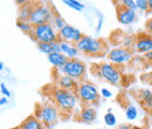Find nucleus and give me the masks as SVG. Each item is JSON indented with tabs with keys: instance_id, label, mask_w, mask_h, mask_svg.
Segmentation results:
<instances>
[{
	"instance_id": "obj_13",
	"label": "nucleus",
	"mask_w": 152,
	"mask_h": 129,
	"mask_svg": "<svg viewBox=\"0 0 152 129\" xmlns=\"http://www.w3.org/2000/svg\"><path fill=\"white\" fill-rule=\"evenodd\" d=\"M96 117H97L96 109L93 108L91 106H82L81 111L76 114V120L82 123H87V125L93 123L96 120Z\"/></svg>"
},
{
	"instance_id": "obj_23",
	"label": "nucleus",
	"mask_w": 152,
	"mask_h": 129,
	"mask_svg": "<svg viewBox=\"0 0 152 129\" xmlns=\"http://www.w3.org/2000/svg\"><path fill=\"white\" fill-rule=\"evenodd\" d=\"M62 1L66 6L70 7L72 10H74L76 12H82L84 10V5L80 0H62Z\"/></svg>"
},
{
	"instance_id": "obj_21",
	"label": "nucleus",
	"mask_w": 152,
	"mask_h": 129,
	"mask_svg": "<svg viewBox=\"0 0 152 129\" xmlns=\"http://www.w3.org/2000/svg\"><path fill=\"white\" fill-rule=\"evenodd\" d=\"M17 26H18V28H19L20 31L23 32L25 34H28L29 37L32 35L34 26H33L28 20H18V21H17Z\"/></svg>"
},
{
	"instance_id": "obj_19",
	"label": "nucleus",
	"mask_w": 152,
	"mask_h": 129,
	"mask_svg": "<svg viewBox=\"0 0 152 129\" xmlns=\"http://www.w3.org/2000/svg\"><path fill=\"white\" fill-rule=\"evenodd\" d=\"M47 60L54 68H60L68 61V57L61 52H54L47 55Z\"/></svg>"
},
{
	"instance_id": "obj_9",
	"label": "nucleus",
	"mask_w": 152,
	"mask_h": 129,
	"mask_svg": "<svg viewBox=\"0 0 152 129\" xmlns=\"http://www.w3.org/2000/svg\"><path fill=\"white\" fill-rule=\"evenodd\" d=\"M133 57V53L131 48L128 47H115L113 49H110L107 54V59L109 62L117 65V66H122L125 63H129Z\"/></svg>"
},
{
	"instance_id": "obj_14",
	"label": "nucleus",
	"mask_w": 152,
	"mask_h": 129,
	"mask_svg": "<svg viewBox=\"0 0 152 129\" xmlns=\"http://www.w3.org/2000/svg\"><path fill=\"white\" fill-rule=\"evenodd\" d=\"M136 100L148 113L152 109V91L139 89L136 94Z\"/></svg>"
},
{
	"instance_id": "obj_30",
	"label": "nucleus",
	"mask_w": 152,
	"mask_h": 129,
	"mask_svg": "<svg viewBox=\"0 0 152 129\" xmlns=\"http://www.w3.org/2000/svg\"><path fill=\"white\" fill-rule=\"evenodd\" d=\"M145 31L152 35V18H149L145 21Z\"/></svg>"
},
{
	"instance_id": "obj_33",
	"label": "nucleus",
	"mask_w": 152,
	"mask_h": 129,
	"mask_svg": "<svg viewBox=\"0 0 152 129\" xmlns=\"http://www.w3.org/2000/svg\"><path fill=\"white\" fill-rule=\"evenodd\" d=\"M8 103V97L7 96H1V99H0V105L1 106H5V105H7Z\"/></svg>"
},
{
	"instance_id": "obj_22",
	"label": "nucleus",
	"mask_w": 152,
	"mask_h": 129,
	"mask_svg": "<svg viewBox=\"0 0 152 129\" xmlns=\"http://www.w3.org/2000/svg\"><path fill=\"white\" fill-rule=\"evenodd\" d=\"M125 117L129 121H133L138 117V109L133 103H129L125 107Z\"/></svg>"
},
{
	"instance_id": "obj_20",
	"label": "nucleus",
	"mask_w": 152,
	"mask_h": 129,
	"mask_svg": "<svg viewBox=\"0 0 152 129\" xmlns=\"http://www.w3.org/2000/svg\"><path fill=\"white\" fill-rule=\"evenodd\" d=\"M33 6H34V1H28L23 5L19 6V11H18V20H29L31 13L33 11Z\"/></svg>"
},
{
	"instance_id": "obj_15",
	"label": "nucleus",
	"mask_w": 152,
	"mask_h": 129,
	"mask_svg": "<svg viewBox=\"0 0 152 129\" xmlns=\"http://www.w3.org/2000/svg\"><path fill=\"white\" fill-rule=\"evenodd\" d=\"M78 83L80 81H77L75 79L68 76V75H58L56 80V86L60 88H63V89H68V91H72V92H77V88H78Z\"/></svg>"
},
{
	"instance_id": "obj_28",
	"label": "nucleus",
	"mask_w": 152,
	"mask_h": 129,
	"mask_svg": "<svg viewBox=\"0 0 152 129\" xmlns=\"http://www.w3.org/2000/svg\"><path fill=\"white\" fill-rule=\"evenodd\" d=\"M0 91H1V94H2L4 96H7V97L11 96V92H10V89L7 88V86H6L5 82H1V83H0Z\"/></svg>"
},
{
	"instance_id": "obj_6",
	"label": "nucleus",
	"mask_w": 152,
	"mask_h": 129,
	"mask_svg": "<svg viewBox=\"0 0 152 129\" xmlns=\"http://www.w3.org/2000/svg\"><path fill=\"white\" fill-rule=\"evenodd\" d=\"M54 17V8L42 4V2H38L34 1V6H33V11L31 13L29 17V22L33 26H38V25H42V24H47V22H52Z\"/></svg>"
},
{
	"instance_id": "obj_26",
	"label": "nucleus",
	"mask_w": 152,
	"mask_h": 129,
	"mask_svg": "<svg viewBox=\"0 0 152 129\" xmlns=\"http://www.w3.org/2000/svg\"><path fill=\"white\" fill-rule=\"evenodd\" d=\"M118 5L124 6V7H126V8H131V10H134V11L138 10V7H137L134 0H117L116 6H118Z\"/></svg>"
},
{
	"instance_id": "obj_11",
	"label": "nucleus",
	"mask_w": 152,
	"mask_h": 129,
	"mask_svg": "<svg viewBox=\"0 0 152 129\" xmlns=\"http://www.w3.org/2000/svg\"><path fill=\"white\" fill-rule=\"evenodd\" d=\"M116 14H117V21L121 25H125V26L136 22L138 19L137 11L131 10V8H126L121 5L116 6Z\"/></svg>"
},
{
	"instance_id": "obj_8",
	"label": "nucleus",
	"mask_w": 152,
	"mask_h": 129,
	"mask_svg": "<svg viewBox=\"0 0 152 129\" xmlns=\"http://www.w3.org/2000/svg\"><path fill=\"white\" fill-rule=\"evenodd\" d=\"M31 38L37 42H54L58 40V31L52 22H47L34 26Z\"/></svg>"
},
{
	"instance_id": "obj_32",
	"label": "nucleus",
	"mask_w": 152,
	"mask_h": 129,
	"mask_svg": "<svg viewBox=\"0 0 152 129\" xmlns=\"http://www.w3.org/2000/svg\"><path fill=\"white\" fill-rule=\"evenodd\" d=\"M103 18H99L98 19V22H97V27H96V32L97 33H99L101 32V29H102V26H103Z\"/></svg>"
},
{
	"instance_id": "obj_10",
	"label": "nucleus",
	"mask_w": 152,
	"mask_h": 129,
	"mask_svg": "<svg viewBox=\"0 0 152 129\" xmlns=\"http://www.w3.org/2000/svg\"><path fill=\"white\" fill-rule=\"evenodd\" d=\"M82 37H83V33L78 28H76L72 25H68V24L58 31V40H63V41H67L70 43L76 45Z\"/></svg>"
},
{
	"instance_id": "obj_2",
	"label": "nucleus",
	"mask_w": 152,
	"mask_h": 129,
	"mask_svg": "<svg viewBox=\"0 0 152 129\" xmlns=\"http://www.w3.org/2000/svg\"><path fill=\"white\" fill-rule=\"evenodd\" d=\"M80 53L89 57H103L108 54V46L103 39H97L91 35H84L76 43Z\"/></svg>"
},
{
	"instance_id": "obj_31",
	"label": "nucleus",
	"mask_w": 152,
	"mask_h": 129,
	"mask_svg": "<svg viewBox=\"0 0 152 129\" xmlns=\"http://www.w3.org/2000/svg\"><path fill=\"white\" fill-rule=\"evenodd\" d=\"M144 59H145L146 62H149L150 65H152V51L145 53V54H144Z\"/></svg>"
},
{
	"instance_id": "obj_17",
	"label": "nucleus",
	"mask_w": 152,
	"mask_h": 129,
	"mask_svg": "<svg viewBox=\"0 0 152 129\" xmlns=\"http://www.w3.org/2000/svg\"><path fill=\"white\" fill-rule=\"evenodd\" d=\"M60 47H61V52L68 59H75L80 54V51L76 47L75 43H70V42L60 40Z\"/></svg>"
},
{
	"instance_id": "obj_39",
	"label": "nucleus",
	"mask_w": 152,
	"mask_h": 129,
	"mask_svg": "<svg viewBox=\"0 0 152 129\" xmlns=\"http://www.w3.org/2000/svg\"><path fill=\"white\" fill-rule=\"evenodd\" d=\"M132 129H142V128H139V127H132Z\"/></svg>"
},
{
	"instance_id": "obj_24",
	"label": "nucleus",
	"mask_w": 152,
	"mask_h": 129,
	"mask_svg": "<svg viewBox=\"0 0 152 129\" xmlns=\"http://www.w3.org/2000/svg\"><path fill=\"white\" fill-rule=\"evenodd\" d=\"M52 24H53V26L56 28L57 31H60L61 28H63L67 25L66 21H64V19L62 18L55 10H54V17H53V20H52Z\"/></svg>"
},
{
	"instance_id": "obj_18",
	"label": "nucleus",
	"mask_w": 152,
	"mask_h": 129,
	"mask_svg": "<svg viewBox=\"0 0 152 129\" xmlns=\"http://www.w3.org/2000/svg\"><path fill=\"white\" fill-rule=\"evenodd\" d=\"M37 46H38L39 51L41 53L46 54V55H48L50 53H54V52H61L60 40L54 41V42H37Z\"/></svg>"
},
{
	"instance_id": "obj_4",
	"label": "nucleus",
	"mask_w": 152,
	"mask_h": 129,
	"mask_svg": "<svg viewBox=\"0 0 152 129\" xmlns=\"http://www.w3.org/2000/svg\"><path fill=\"white\" fill-rule=\"evenodd\" d=\"M76 95L78 100L81 101L82 106H93V105H98L101 93L98 92L97 87L94 83L88 82V81H80Z\"/></svg>"
},
{
	"instance_id": "obj_34",
	"label": "nucleus",
	"mask_w": 152,
	"mask_h": 129,
	"mask_svg": "<svg viewBox=\"0 0 152 129\" xmlns=\"http://www.w3.org/2000/svg\"><path fill=\"white\" fill-rule=\"evenodd\" d=\"M28 1H31V0H14V2H15L18 6H21V5H23V4L28 2Z\"/></svg>"
},
{
	"instance_id": "obj_3",
	"label": "nucleus",
	"mask_w": 152,
	"mask_h": 129,
	"mask_svg": "<svg viewBox=\"0 0 152 129\" xmlns=\"http://www.w3.org/2000/svg\"><path fill=\"white\" fill-rule=\"evenodd\" d=\"M35 116L39 120L47 127H52L53 125H55L58 119L62 117L61 116V111L57 108V106L53 102H46V103H41L40 106L37 107V111H35Z\"/></svg>"
},
{
	"instance_id": "obj_12",
	"label": "nucleus",
	"mask_w": 152,
	"mask_h": 129,
	"mask_svg": "<svg viewBox=\"0 0 152 129\" xmlns=\"http://www.w3.org/2000/svg\"><path fill=\"white\" fill-rule=\"evenodd\" d=\"M133 47L138 53H142V54H145L152 51V35L149 34L146 31L138 33L134 39Z\"/></svg>"
},
{
	"instance_id": "obj_38",
	"label": "nucleus",
	"mask_w": 152,
	"mask_h": 129,
	"mask_svg": "<svg viewBox=\"0 0 152 129\" xmlns=\"http://www.w3.org/2000/svg\"><path fill=\"white\" fill-rule=\"evenodd\" d=\"M149 117H150V119L152 120V109L150 111H149Z\"/></svg>"
},
{
	"instance_id": "obj_27",
	"label": "nucleus",
	"mask_w": 152,
	"mask_h": 129,
	"mask_svg": "<svg viewBox=\"0 0 152 129\" xmlns=\"http://www.w3.org/2000/svg\"><path fill=\"white\" fill-rule=\"evenodd\" d=\"M137 7L142 12H148L149 10V0H134Z\"/></svg>"
},
{
	"instance_id": "obj_36",
	"label": "nucleus",
	"mask_w": 152,
	"mask_h": 129,
	"mask_svg": "<svg viewBox=\"0 0 152 129\" xmlns=\"http://www.w3.org/2000/svg\"><path fill=\"white\" fill-rule=\"evenodd\" d=\"M148 13H152V0H149V10Z\"/></svg>"
},
{
	"instance_id": "obj_1",
	"label": "nucleus",
	"mask_w": 152,
	"mask_h": 129,
	"mask_svg": "<svg viewBox=\"0 0 152 129\" xmlns=\"http://www.w3.org/2000/svg\"><path fill=\"white\" fill-rule=\"evenodd\" d=\"M50 101H53L57 106V108L61 111V116L63 114H67L68 116L73 114L74 109L77 106V95L75 92L63 89L60 87H54L49 93Z\"/></svg>"
},
{
	"instance_id": "obj_40",
	"label": "nucleus",
	"mask_w": 152,
	"mask_h": 129,
	"mask_svg": "<svg viewBox=\"0 0 152 129\" xmlns=\"http://www.w3.org/2000/svg\"><path fill=\"white\" fill-rule=\"evenodd\" d=\"M12 129H18V128H12Z\"/></svg>"
},
{
	"instance_id": "obj_25",
	"label": "nucleus",
	"mask_w": 152,
	"mask_h": 129,
	"mask_svg": "<svg viewBox=\"0 0 152 129\" xmlns=\"http://www.w3.org/2000/svg\"><path fill=\"white\" fill-rule=\"evenodd\" d=\"M104 123L109 127H114L117 125V117L115 116L114 113H111V109H109L104 114Z\"/></svg>"
},
{
	"instance_id": "obj_16",
	"label": "nucleus",
	"mask_w": 152,
	"mask_h": 129,
	"mask_svg": "<svg viewBox=\"0 0 152 129\" xmlns=\"http://www.w3.org/2000/svg\"><path fill=\"white\" fill-rule=\"evenodd\" d=\"M17 128L18 129H46L47 127L39 120L35 115H32V116L26 117Z\"/></svg>"
},
{
	"instance_id": "obj_29",
	"label": "nucleus",
	"mask_w": 152,
	"mask_h": 129,
	"mask_svg": "<svg viewBox=\"0 0 152 129\" xmlns=\"http://www.w3.org/2000/svg\"><path fill=\"white\" fill-rule=\"evenodd\" d=\"M99 93H101V96H103V97H105V99H110V97L113 96L111 91H109L108 88H102V89L99 91Z\"/></svg>"
},
{
	"instance_id": "obj_5",
	"label": "nucleus",
	"mask_w": 152,
	"mask_h": 129,
	"mask_svg": "<svg viewBox=\"0 0 152 129\" xmlns=\"http://www.w3.org/2000/svg\"><path fill=\"white\" fill-rule=\"evenodd\" d=\"M97 68V76L102 80H104L105 82L117 86L121 83L122 81V72L119 69V66L114 65L111 62H102L99 65H95Z\"/></svg>"
},
{
	"instance_id": "obj_7",
	"label": "nucleus",
	"mask_w": 152,
	"mask_h": 129,
	"mask_svg": "<svg viewBox=\"0 0 152 129\" xmlns=\"http://www.w3.org/2000/svg\"><path fill=\"white\" fill-rule=\"evenodd\" d=\"M60 73L68 75L77 81H83L86 79V73H87V66L86 63L80 60V59H68V61L60 68H57Z\"/></svg>"
},
{
	"instance_id": "obj_35",
	"label": "nucleus",
	"mask_w": 152,
	"mask_h": 129,
	"mask_svg": "<svg viewBox=\"0 0 152 129\" xmlns=\"http://www.w3.org/2000/svg\"><path fill=\"white\" fill-rule=\"evenodd\" d=\"M116 129H132V127L129 125H119Z\"/></svg>"
},
{
	"instance_id": "obj_37",
	"label": "nucleus",
	"mask_w": 152,
	"mask_h": 129,
	"mask_svg": "<svg viewBox=\"0 0 152 129\" xmlns=\"http://www.w3.org/2000/svg\"><path fill=\"white\" fill-rule=\"evenodd\" d=\"M4 66H5V65H4V62L1 61V62H0V71H4Z\"/></svg>"
}]
</instances>
